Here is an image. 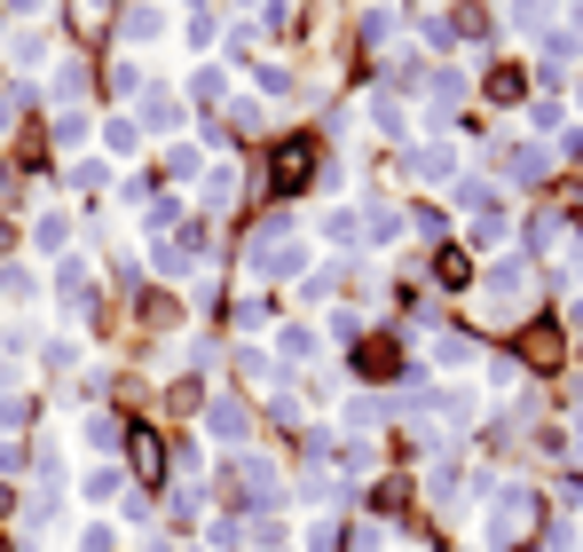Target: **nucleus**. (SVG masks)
<instances>
[{
	"instance_id": "obj_1",
	"label": "nucleus",
	"mask_w": 583,
	"mask_h": 552,
	"mask_svg": "<svg viewBox=\"0 0 583 552\" xmlns=\"http://www.w3.org/2000/svg\"><path fill=\"white\" fill-rule=\"evenodd\" d=\"M307 261H316V245L292 237V221H284V213H277V221H260L253 245H245V277H253V284H300Z\"/></svg>"
},
{
	"instance_id": "obj_2",
	"label": "nucleus",
	"mask_w": 583,
	"mask_h": 552,
	"mask_svg": "<svg viewBox=\"0 0 583 552\" xmlns=\"http://www.w3.org/2000/svg\"><path fill=\"white\" fill-rule=\"evenodd\" d=\"M536 513H544V498H536V490H521V481H505V490L489 498V522H482V544H489V552L521 544V537L536 529Z\"/></svg>"
},
{
	"instance_id": "obj_3",
	"label": "nucleus",
	"mask_w": 583,
	"mask_h": 552,
	"mask_svg": "<svg viewBox=\"0 0 583 552\" xmlns=\"http://www.w3.org/2000/svg\"><path fill=\"white\" fill-rule=\"evenodd\" d=\"M134 126H143V135H182L190 103H182L174 87H150V95H134Z\"/></svg>"
},
{
	"instance_id": "obj_4",
	"label": "nucleus",
	"mask_w": 583,
	"mask_h": 552,
	"mask_svg": "<svg viewBox=\"0 0 583 552\" xmlns=\"http://www.w3.org/2000/svg\"><path fill=\"white\" fill-rule=\"evenodd\" d=\"M166 32H174V16H166L158 0H126V16H119V40H126V56H143V48H158Z\"/></svg>"
},
{
	"instance_id": "obj_5",
	"label": "nucleus",
	"mask_w": 583,
	"mask_h": 552,
	"mask_svg": "<svg viewBox=\"0 0 583 552\" xmlns=\"http://www.w3.org/2000/svg\"><path fill=\"white\" fill-rule=\"evenodd\" d=\"M80 505H87V513L126 505V466H119V458H87V466H80Z\"/></svg>"
},
{
	"instance_id": "obj_6",
	"label": "nucleus",
	"mask_w": 583,
	"mask_h": 552,
	"mask_svg": "<svg viewBox=\"0 0 583 552\" xmlns=\"http://www.w3.org/2000/svg\"><path fill=\"white\" fill-rule=\"evenodd\" d=\"M205 434H214L221 450H245L253 442V410L236 403V395H214V403H205Z\"/></svg>"
},
{
	"instance_id": "obj_7",
	"label": "nucleus",
	"mask_w": 583,
	"mask_h": 552,
	"mask_svg": "<svg viewBox=\"0 0 583 552\" xmlns=\"http://www.w3.org/2000/svg\"><path fill=\"white\" fill-rule=\"evenodd\" d=\"M521 300H529V261H497V269L482 277V308L505 316V308H521Z\"/></svg>"
},
{
	"instance_id": "obj_8",
	"label": "nucleus",
	"mask_w": 583,
	"mask_h": 552,
	"mask_svg": "<svg viewBox=\"0 0 583 552\" xmlns=\"http://www.w3.org/2000/svg\"><path fill=\"white\" fill-rule=\"evenodd\" d=\"M402 174H410V182H458V143H450V135L418 143V150L402 158Z\"/></svg>"
},
{
	"instance_id": "obj_9",
	"label": "nucleus",
	"mask_w": 583,
	"mask_h": 552,
	"mask_svg": "<svg viewBox=\"0 0 583 552\" xmlns=\"http://www.w3.org/2000/svg\"><path fill=\"white\" fill-rule=\"evenodd\" d=\"M450 206H458L465 221H473V213H497V182H489V174H458V182H450Z\"/></svg>"
},
{
	"instance_id": "obj_10",
	"label": "nucleus",
	"mask_w": 583,
	"mask_h": 552,
	"mask_svg": "<svg viewBox=\"0 0 583 552\" xmlns=\"http://www.w3.org/2000/svg\"><path fill=\"white\" fill-rule=\"evenodd\" d=\"M182 32H190V48H197V56H214V48L229 40V16H221V9H190Z\"/></svg>"
},
{
	"instance_id": "obj_11",
	"label": "nucleus",
	"mask_w": 583,
	"mask_h": 552,
	"mask_svg": "<svg viewBox=\"0 0 583 552\" xmlns=\"http://www.w3.org/2000/svg\"><path fill=\"white\" fill-rule=\"evenodd\" d=\"M95 135H102V158H111V167H119V158H134V150L150 143V135H143V126H134V119H102Z\"/></svg>"
},
{
	"instance_id": "obj_12",
	"label": "nucleus",
	"mask_w": 583,
	"mask_h": 552,
	"mask_svg": "<svg viewBox=\"0 0 583 552\" xmlns=\"http://www.w3.org/2000/svg\"><path fill=\"white\" fill-rule=\"evenodd\" d=\"M63 245H72V213H40V221H32V253H48V261H63Z\"/></svg>"
},
{
	"instance_id": "obj_13",
	"label": "nucleus",
	"mask_w": 583,
	"mask_h": 552,
	"mask_svg": "<svg viewBox=\"0 0 583 552\" xmlns=\"http://www.w3.org/2000/svg\"><path fill=\"white\" fill-rule=\"evenodd\" d=\"M473 364H482L473 332H441V340H434V371H473Z\"/></svg>"
},
{
	"instance_id": "obj_14",
	"label": "nucleus",
	"mask_w": 583,
	"mask_h": 552,
	"mask_svg": "<svg viewBox=\"0 0 583 552\" xmlns=\"http://www.w3.org/2000/svg\"><path fill=\"white\" fill-rule=\"evenodd\" d=\"M371 126H379L387 143H410V103L402 95H371Z\"/></svg>"
},
{
	"instance_id": "obj_15",
	"label": "nucleus",
	"mask_w": 583,
	"mask_h": 552,
	"mask_svg": "<svg viewBox=\"0 0 583 552\" xmlns=\"http://www.w3.org/2000/svg\"><path fill=\"white\" fill-rule=\"evenodd\" d=\"M277 355H284V364H316L324 332H307V323H277Z\"/></svg>"
},
{
	"instance_id": "obj_16",
	"label": "nucleus",
	"mask_w": 583,
	"mask_h": 552,
	"mask_svg": "<svg viewBox=\"0 0 583 552\" xmlns=\"http://www.w3.org/2000/svg\"><path fill=\"white\" fill-rule=\"evenodd\" d=\"M190 103H229V72H221L214 56H205L197 72H190Z\"/></svg>"
},
{
	"instance_id": "obj_17",
	"label": "nucleus",
	"mask_w": 583,
	"mask_h": 552,
	"mask_svg": "<svg viewBox=\"0 0 583 552\" xmlns=\"http://www.w3.org/2000/svg\"><path fill=\"white\" fill-rule=\"evenodd\" d=\"M80 442H87V458H119V418H111V410H95L87 427H80Z\"/></svg>"
},
{
	"instance_id": "obj_18",
	"label": "nucleus",
	"mask_w": 583,
	"mask_h": 552,
	"mask_svg": "<svg viewBox=\"0 0 583 552\" xmlns=\"http://www.w3.org/2000/svg\"><path fill=\"white\" fill-rule=\"evenodd\" d=\"M0 292H9L16 308H32V300H40V269H24V261H0Z\"/></svg>"
},
{
	"instance_id": "obj_19",
	"label": "nucleus",
	"mask_w": 583,
	"mask_h": 552,
	"mask_svg": "<svg viewBox=\"0 0 583 552\" xmlns=\"http://www.w3.org/2000/svg\"><path fill=\"white\" fill-rule=\"evenodd\" d=\"M197 198L214 206V213H221V206H236V167H229V158H221V167H205V182H197Z\"/></svg>"
},
{
	"instance_id": "obj_20",
	"label": "nucleus",
	"mask_w": 583,
	"mask_h": 552,
	"mask_svg": "<svg viewBox=\"0 0 583 552\" xmlns=\"http://www.w3.org/2000/svg\"><path fill=\"white\" fill-rule=\"evenodd\" d=\"M544 167H552V150H536V143H512V150H505V174H512V182H536Z\"/></svg>"
},
{
	"instance_id": "obj_21",
	"label": "nucleus",
	"mask_w": 583,
	"mask_h": 552,
	"mask_svg": "<svg viewBox=\"0 0 583 552\" xmlns=\"http://www.w3.org/2000/svg\"><path fill=\"white\" fill-rule=\"evenodd\" d=\"M87 135H95V119L72 103V111H56V150H87Z\"/></svg>"
},
{
	"instance_id": "obj_22",
	"label": "nucleus",
	"mask_w": 583,
	"mask_h": 552,
	"mask_svg": "<svg viewBox=\"0 0 583 552\" xmlns=\"http://www.w3.org/2000/svg\"><path fill=\"white\" fill-rule=\"evenodd\" d=\"M134 213H143V237H166V230L182 221V198H143Z\"/></svg>"
},
{
	"instance_id": "obj_23",
	"label": "nucleus",
	"mask_w": 583,
	"mask_h": 552,
	"mask_svg": "<svg viewBox=\"0 0 583 552\" xmlns=\"http://www.w3.org/2000/svg\"><path fill=\"white\" fill-rule=\"evenodd\" d=\"M80 95H87V63H80V56H63V63H56V103L72 111Z\"/></svg>"
},
{
	"instance_id": "obj_24",
	"label": "nucleus",
	"mask_w": 583,
	"mask_h": 552,
	"mask_svg": "<svg viewBox=\"0 0 583 552\" xmlns=\"http://www.w3.org/2000/svg\"><path fill=\"white\" fill-rule=\"evenodd\" d=\"M72 189H80V198H102V189H111V158H80V167H72Z\"/></svg>"
},
{
	"instance_id": "obj_25",
	"label": "nucleus",
	"mask_w": 583,
	"mask_h": 552,
	"mask_svg": "<svg viewBox=\"0 0 583 552\" xmlns=\"http://www.w3.org/2000/svg\"><path fill=\"white\" fill-rule=\"evenodd\" d=\"M32 427V395H16V387H9V395H0V442H16Z\"/></svg>"
},
{
	"instance_id": "obj_26",
	"label": "nucleus",
	"mask_w": 583,
	"mask_h": 552,
	"mask_svg": "<svg viewBox=\"0 0 583 552\" xmlns=\"http://www.w3.org/2000/svg\"><path fill=\"white\" fill-rule=\"evenodd\" d=\"M9 63H48V32H40V24H16V40H9Z\"/></svg>"
},
{
	"instance_id": "obj_27",
	"label": "nucleus",
	"mask_w": 583,
	"mask_h": 552,
	"mask_svg": "<svg viewBox=\"0 0 583 552\" xmlns=\"http://www.w3.org/2000/svg\"><path fill=\"white\" fill-rule=\"evenodd\" d=\"M387 410H402V403H379V395H348V427H355V434H371V427H379Z\"/></svg>"
},
{
	"instance_id": "obj_28",
	"label": "nucleus",
	"mask_w": 583,
	"mask_h": 552,
	"mask_svg": "<svg viewBox=\"0 0 583 552\" xmlns=\"http://www.w3.org/2000/svg\"><path fill=\"white\" fill-rule=\"evenodd\" d=\"M324 245L355 253V245H363V221H355V213H331V221H324Z\"/></svg>"
},
{
	"instance_id": "obj_29",
	"label": "nucleus",
	"mask_w": 583,
	"mask_h": 552,
	"mask_svg": "<svg viewBox=\"0 0 583 552\" xmlns=\"http://www.w3.org/2000/svg\"><path fill=\"white\" fill-rule=\"evenodd\" d=\"M32 347H40V332H32V323H9V332H0V364H16Z\"/></svg>"
},
{
	"instance_id": "obj_30",
	"label": "nucleus",
	"mask_w": 583,
	"mask_h": 552,
	"mask_svg": "<svg viewBox=\"0 0 583 552\" xmlns=\"http://www.w3.org/2000/svg\"><path fill=\"white\" fill-rule=\"evenodd\" d=\"M253 87H260V95H292V72L268 56V63H253Z\"/></svg>"
},
{
	"instance_id": "obj_31",
	"label": "nucleus",
	"mask_w": 583,
	"mask_h": 552,
	"mask_svg": "<svg viewBox=\"0 0 583 552\" xmlns=\"http://www.w3.org/2000/svg\"><path fill=\"white\" fill-rule=\"evenodd\" d=\"M426 95H434V111H450L458 95H465V72H434V79H426Z\"/></svg>"
},
{
	"instance_id": "obj_32",
	"label": "nucleus",
	"mask_w": 583,
	"mask_h": 552,
	"mask_svg": "<svg viewBox=\"0 0 583 552\" xmlns=\"http://www.w3.org/2000/svg\"><path fill=\"white\" fill-rule=\"evenodd\" d=\"M102 395H111V379H102V371H80V379H72V403H80V410H95Z\"/></svg>"
},
{
	"instance_id": "obj_33",
	"label": "nucleus",
	"mask_w": 583,
	"mask_h": 552,
	"mask_svg": "<svg viewBox=\"0 0 583 552\" xmlns=\"http://www.w3.org/2000/svg\"><path fill=\"white\" fill-rule=\"evenodd\" d=\"M111 87H119V95H143V56H119V63H111Z\"/></svg>"
},
{
	"instance_id": "obj_34",
	"label": "nucleus",
	"mask_w": 583,
	"mask_h": 552,
	"mask_svg": "<svg viewBox=\"0 0 583 552\" xmlns=\"http://www.w3.org/2000/svg\"><path fill=\"white\" fill-rule=\"evenodd\" d=\"M402 237V213L394 206H371V245H394Z\"/></svg>"
},
{
	"instance_id": "obj_35",
	"label": "nucleus",
	"mask_w": 583,
	"mask_h": 552,
	"mask_svg": "<svg viewBox=\"0 0 583 552\" xmlns=\"http://www.w3.org/2000/svg\"><path fill=\"white\" fill-rule=\"evenodd\" d=\"M465 237H473V245H497V237H505V206H497V213H473Z\"/></svg>"
},
{
	"instance_id": "obj_36",
	"label": "nucleus",
	"mask_w": 583,
	"mask_h": 552,
	"mask_svg": "<svg viewBox=\"0 0 583 552\" xmlns=\"http://www.w3.org/2000/svg\"><path fill=\"white\" fill-rule=\"evenodd\" d=\"M150 269L158 277H190V253L182 245H150Z\"/></svg>"
},
{
	"instance_id": "obj_37",
	"label": "nucleus",
	"mask_w": 583,
	"mask_h": 552,
	"mask_svg": "<svg viewBox=\"0 0 583 552\" xmlns=\"http://www.w3.org/2000/svg\"><path fill=\"white\" fill-rule=\"evenodd\" d=\"M40 364H48V371H72V379H80V347H72V340H48V347H40Z\"/></svg>"
},
{
	"instance_id": "obj_38",
	"label": "nucleus",
	"mask_w": 583,
	"mask_h": 552,
	"mask_svg": "<svg viewBox=\"0 0 583 552\" xmlns=\"http://www.w3.org/2000/svg\"><path fill=\"white\" fill-rule=\"evenodd\" d=\"M324 332H331V340H355V332H363V308H331Z\"/></svg>"
},
{
	"instance_id": "obj_39",
	"label": "nucleus",
	"mask_w": 583,
	"mask_h": 552,
	"mask_svg": "<svg viewBox=\"0 0 583 552\" xmlns=\"http://www.w3.org/2000/svg\"><path fill=\"white\" fill-rule=\"evenodd\" d=\"M166 167H174V174H197L205 150H197V143H174V150H166Z\"/></svg>"
},
{
	"instance_id": "obj_40",
	"label": "nucleus",
	"mask_w": 583,
	"mask_h": 552,
	"mask_svg": "<svg viewBox=\"0 0 583 552\" xmlns=\"http://www.w3.org/2000/svg\"><path fill=\"white\" fill-rule=\"evenodd\" d=\"M529 126H544V135H560V126H568V111H560V103H529Z\"/></svg>"
},
{
	"instance_id": "obj_41",
	"label": "nucleus",
	"mask_w": 583,
	"mask_h": 552,
	"mask_svg": "<svg viewBox=\"0 0 583 552\" xmlns=\"http://www.w3.org/2000/svg\"><path fill=\"white\" fill-rule=\"evenodd\" d=\"M0 16H16V24H40V16H48V0H0Z\"/></svg>"
},
{
	"instance_id": "obj_42",
	"label": "nucleus",
	"mask_w": 583,
	"mask_h": 552,
	"mask_svg": "<svg viewBox=\"0 0 583 552\" xmlns=\"http://www.w3.org/2000/svg\"><path fill=\"white\" fill-rule=\"evenodd\" d=\"M111 544H119L111 522H87V529H80V552H111Z\"/></svg>"
},
{
	"instance_id": "obj_43",
	"label": "nucleus",
	"mask_w": 583,
	"mask_h": 552,
	"mask_svg": "<svg viewBox=\"0 0 583 552\" xmlns=\"http://www.w3.org/2000/svg\"><path fill=\"white\" fill-rule=\"evenodd\" d=\"M363 32H371V40H394V9H387V0H379L371 16H363Z\"/></svg>"
},
{
	"instance_id": "obj_44",
	"label": "nucleus",
	"mask_w": 583,
	"mask_h": 552,
	"mask_svg": "<svg viewBox=\"0 0 583 552\" xmlns=\"http://www.w3.org/2000/svg\"><path fill=\"white\" fill-rule=\"evenodd\" d=\"M331 284H339L331 269H307V277H300V292H307V300H331Z\"/></svg>"
},
{
	"instance_id": "obj_45",
	"label": "nucleus",
	"mask_w": 583,
	"mask_h": 552,
	"mask_svg": "<svg viewBox=\"0 0 583 552\" xmlns=\"http://www.w3.org/2000/svg\"><path fill=\"white\" fill-rule=\"evenodd\" d=\"M307 552H339V529H331V522H316V529H307Z\"/></svg>"
},
{
	"instance_id": "obj_46",
	"label": "nucleus",
	"mask_w": 583,
	"mask_h": 552,
	"mask_svg": "<svg viewBox=\"0 0 583 552\" xmlns=\"http://www.w3.org/2000/svg\"><path fill=\"white\" fill-rule=\"evenodd\" d=\"M355 552H387V529H363V537H355Z\"/></svg>"
},
{
	"instance_id": "obj_47",
	"label": "nucleus",
	"mask_w": 583,
	"mask_h": 552,
	"mask_svg": "<svg viewBox=\"0 0 583 552\" xmlns=\"http://www.w3.org/2000/svg\"><path fill=\"white\" fill-rule=\"evenodd\" d=\"M16 466H24V450H16V442H0V474H16Z\"/></svg>"
},
{
	"instance_id": "obj_48",
	"label": "nucleus",
	"mask_w": 583,
	"mask_h": 552,
	"mask_svg": "<svg viewBox=\"0 0 583 552\" xmlns=\"http://www.w3.org/2000/svg\"><path fill=\"white\" fill-rule=\"evenodd\" d=\"M568 332H583V292H575V300H568Z\"/></svg>"
},
{
	"instance_id": "obj_49",
	"label": "nucleus",
	"mask_w": 583,
	"mask_h": 552,
	"mask_svg": "<svg viewBox=\"0 0 583 552\" xmlns=\"http://www.w3.org/2000/svg\"><path fill=\"white\" fill-rule=\"evenodd\" d=\"M9 119H16V95H0V126H9Z\"/></svg>"
},
{
	"instance_id": "obj_50",
	"label": "nucleus",
	"mask_w": 583,
	"mask_h": 552,
	"mask_svg": "<svg viewBox=\"0 0 583 552\" xmlns=\"http://www.w3.org/2000/svg\"><path fill=\"white\" fill-rule=\"evenodd\" d=\"M102 9H111V0H80V16H102Z\"/></svg>"
},
{
	"instance_id": "obj_51",
	"label": "nucleus",
	"mask_w": 583,
	"mask_h": 552,
	"mask_svg": "<svg viewBox=\"0 0 583 552\" xmlns=\"http://www.w3.org/2000/svg\"><path fill=\"white\" fill-rule=\"evenodd\" d=\"M575 442H583V395H575Z\"/></svg>"
},
{
	"instance_id": "obj_52",
	"label": "nucleus",
	"mask_w": 583,
	"mask_h": 552,
	"mask_svg": "<svg viewBox=\"0 0 583 552\" xmlns=\"http://www.w3.org/2000/svg\"><path fill=\"white\" fill-rule=\"evenodd\" d=\"M536 9H544V16H552V0H536Z\"/></svg>"
},
{
	"instance_id": "obj_53",
	"label": "nucleus",
	"mask_w": 583,
	"mask_h": 552,
	"mask_svg": "<svg viewBox=\"0 0 583 552\" xmlns=\"http://www.w3.org/2000/svg\"><path fill=\"white\" fill-rule=\"evenodd\" d=\"M268 552H292V544H268Z\"/></svg>"
}]
</instances>
